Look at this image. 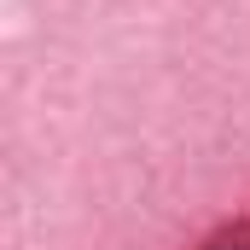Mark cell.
I'll return each mask as SVG.
<instances>
[{
	"mask_svg": "<svg viewBox=\"0 0 250 250\" xmlns=\"http://www.w3.org/2000/svg\"><path fill=\"white\" fill-rule=\"evenodd\" d=\"M204 250H250V227H227L221 239H209Z\"/></svg>",
	"mask_w": 250,
	"mask_h": 250,
	"instance_id": "cell-1",
	"label": "cell"
}]
</instances>
